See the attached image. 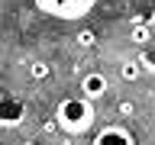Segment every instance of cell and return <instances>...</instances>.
<instances>
[{"label": "cell", "mask_w": 155, "mask_h": 145, "mask_svg": "<svg viewBox=\"0 0 155 145\" xmlns=\"http://www.w3.org/2000/svg\"><path fill=\"white\" fill-rule=\"evenodd\" d=\"M45 16L55 19H81L97 7V0H32Z\"/></svg>", "instance_id": "7a4b0ae2"}, {"label": "cell", "mask_w": 155, "mask_h": 145, "mask_svg": "<svg viewBox=\"0 0 155 145\" xmlns=\"http://www.w3.org/2000/svg\"><path fill=\"white\" fill-rule=\"evenodd\" d=\"M55 119L58 126L65 129V132L71 135H81L87 132L91 126H94V103H91V97H68V100H61L55 110Z\"/></svg>", "instance_id": "6da1fadb"}, {"label": "cell", "mask_w": 155, "mask_h": 145, "mask_svg": "<svg viewBox=\"0 0 155 145\" xmlns=\"http://www.w3.org/2000/svg\"><path fill=\"white\" fill-rule=\"evenodd\" d=\"M0 36H3V26H0Z\"/></svg>", "instance_id": "7c38bea8"}, {"label": "cell", "mask_w": 155, "mask_h": 145, "mask_svg": "<svg viewBox=\"0 0 155 145\" xmlns=\"http://www.w3.org/2000/svg\"><path fill=\"white\" fill-rule=\"evenodd\" d=\"M149 36H152V29L145 26V23H133V29H129V39H133V42L142 45V42H149Z\"/></svg>", "instance_id": "52a82bcc"}, {"label": "cell", "mask_w": 155, "mask_h": 145, "mask_svg": "<svg viewBox=\"0 0 155 145\" xmlns=\"http://www.w3.org/2000/svg\"><path fill=\"white\" fill-rule=\"evenodd\" d=\"M94 145H136V135L123 126H104L94 135Z\"/></svg>", "instance_id": "3957f363"}, {"label": "cell", "mask_w": 155, "mask_h": 145, "mask_svg": "<svg viewBox=\"0 0 155 145\" xmlns=\"http://www.w3.org/2000/svg\"><path fill=\"white\" fill-rule=\"evenodd\" d=\"M139 74H142V65H139V58H136V61H123V68H120V77H123V81H136Z\"/></svg>", "instance_id": "8992f818"}, {"label": "cell", "mask_w": 155, "mask_h": 145, "mask_svg": "<svg viewBox=\"0 0 155 145\" xmlns=\"http://www.w3.org/2000/svg\"><path fill=\"white\" fill-rule=\"evenodd\" d=\"M29 74L36 77V81H45V77L52 74V68H48L45 61H32V65H29Z\"/></svg>", "instance_id": "ba28073f"}, {"label": "cell", "mask_w": 155, "mask_h": 145, "mask_svg": "<svg viewBox=\"0 0 155 145\" xmlns=\"http://www.w3.org/2000/svg\"><path fill=\"white\" fill-rule=\"evenodd\" d=\"M116 110H120V113H123V116H129V113H133V110H136V106H133V103H120V106H116Z\"/></svg>", "instance_id": "8fae6325"}, {"label": "cell", "mask_w": 155, "mask_h": 145, "mask_svg": "<svg viewBox=\"0 0 155 145\" xmlns=\"http://www.w3.org/2000/svg\"><path fill=\"white\" fill-rule=\"evenodd\" d=\"M94 42H97V39H94L91 29H81V32H78V45H81V48H91Z\"/></svg>", "instance_id": "30bf717a"}, {"label": "cell", "mask_w": 155, "mask_h": 145, "mask_svg": "<svg viewBox=\"0 0 155 145\" xmlns=\"http://www.w3.org/2000/svg\"><path fill=\"white\" fill-rule=\"evenodd\" d=\"M26 145H36V142H26Z\"/></svg>", "instance_id": "4fadbf2b"}, {"label": "cell", "mask_w": 155, "mask_h": 145, "mask_svg": "<svg viewBox=\"0 0 155 145\" xmlns=\"http://www.w3.org/2000/svg\"><path fill=\"white\" fill-rule=\"evenodd\" d=\"M26 116V106L13 100V97H0V123L3 126H16L19 119Z\"/></svg>", "instance_id": "5b68a950"}, {"label": "cell", "mask_w": 155, "mask_h": 145, "mask_svg": "<svg viewBox=\"0 0 155 145\" xmlns=\"http://www.w3.org/2000/svg\"><path fill=\"white\" fill-rule=\"evenodd\" d=\"M139 65H142V71H155V48H142Z\"/></svg>", "instance_id": "9c48e42d"}, {"label": "cell", "mask_w": 155, "mask_h": 145, "mask_svg": "<svg viewBox=\"0 0 155 145\" xmlns=\"http://www.w3.org/2000/svg\"><path fill=\"white\" fill-rule=\"evenodd\" d=\"M107 77L100 74V71H87L84 77H81V94L84 97H91V100H97V97H104L107 94Z\"/></svg>", "instance_id": "277c9868"}]
</instances>
